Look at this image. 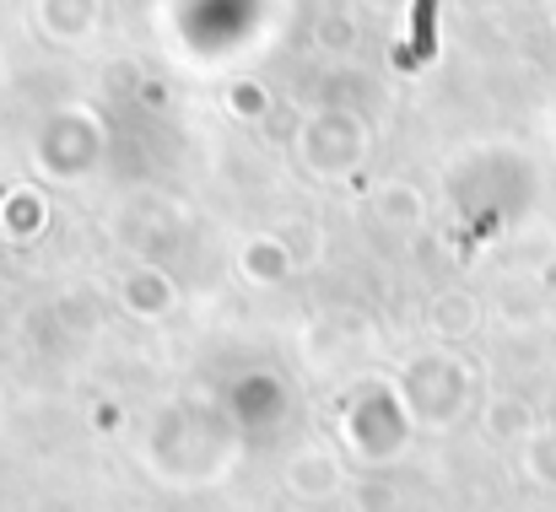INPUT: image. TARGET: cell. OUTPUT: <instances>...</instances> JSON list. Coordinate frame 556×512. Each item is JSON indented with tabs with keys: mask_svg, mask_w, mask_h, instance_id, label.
<instances>
[{
	"mask_svg": "<svg viewBox=\"0 0 556 512\" xmlns=\"http://www.w3.org/2000/svg\"><path fill=\"white\" fill-rule=\"evenodd\" d=\"M432 49V0H421V11H416V60Z\"/></svg>",
	"mask_w": 556,
	"mask_h": 512,
	"instance_id": "obj_1",
	"label": "cell"
}]
</instances>
